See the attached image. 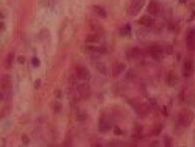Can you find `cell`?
I'll list each match as a JSON object with an SVG mask.
<instances>
[{
	"mask_svg": "<svg viewBox=\"0 0 195 147\" xmlns=\"http://www.w3.org/2000/svg\"><path fill=\"white\" fill-rule=\"evenodd\" d=\"M13 59H14V53H10V55L6 57V67H11Z\"/></svg>",
	"mask_w": 195,
	"mask_h": 147,
	"instance_id": "obj_21",
	"label": "cell"
},
{
	"mask_svg": "<svg viewBox=\"0 0 195 147\" xmlns=\"http://www.w3.org/2000/svg\"><path fill=\"white\" fill-rule=\"evenodd\" d=\"M148 53H150V57L153 59H156V61H161L162 57H164V53H166V50L161 47V45H158V44H153L148 47Z\"/></svg>",
	"mask_w": 195,
	"mask_h": 147,
	"instance_id": "obj_1",
	"label": "cell"
},
{
	"mask_svg": "<svg viewBox=\"0 0 195 147\" xmlns=\"http://www.w3.org/2000/svg\"><path fill=\"white\" fill-rule=\"evenodd\" d=\"M140 55H142V52H140L139 49H130L128 52H126V57H128V59H136V58H139Z\"/></svg>",
	"mask_w": 195,
	"mask_h": 147,
	"instance_id": "obj_12",
	"label": "cell"
},
{
	"mask_svg": "<svg viewBox=\"0 0 195 147\" xmlns=\"http://www.w3.org/2000/svg\"><path fill=\"white\" fill-rule=\"evenodd\" d=\"M111 128H112L111 124L106 122V121H102L100 124H98V131H100V133H106V131H109Z\"/></svg>",
	"mask_w": 195,
	"mask_h": 147,
	"instance_id": "obj_13",
	"label": "cell"
},
{
	"mask_svg": "<svg viewBox=\"0 0 195 147\" xmlns=\"http://www.w3.org/2000/svg\"><path fill=\"white\" fill-rule=\"evenodd\" d=\"M147 11H148L150 16H158L159 14V5H158V2L152 0V2L148 3V6H147Z\"/></svg>",
	"mask_w": 195,
	"mask_h": 147,
	"instance_id": "obj_9",
	"label": "cell"
},
{
	"mask_svg": "<svg viewBox=\"0 0 195 147\" xmlns=\"http://www.w3.org/2000/svg\"><path fill=\"white\" fill-rule=\"evenodd\" d=\"M167 83H169V86H175L176 83H178V77H176V74H173V72H170V74H169Z\"/></svg>",
	"mask_w": 195,
	"mask_h": 147,
	"instance_id": "obj_17",
	"label": "cell"
},
{
	"mask_svg": "<svg viewBox=\"0 0 195 147\" xmlns=\"http://www.w3.org/2000/svg\"><path fill=\"white\" fill-rule=\"evenodd\" d=\"M194 69H195V66H194V61H192V59H187V61H184L183 75H184V77H190V75L194 74Z\"/></svg>",
	"mask_w": 195,
	"mask_h": 147,
	"instance_id": "obj_8",
	"label": "cell"
},
{
	"mask_svg": "<svg viewBox=\"0 0 195 147\" xmlns=\"http://www.w3.org/2000/svg\"><path fill=\"white\" fill-rule=\"evenodd\" d=\"M75 74H76V77H78L80 80H89L90 78V74H89V71L86 67H83V66H78L75 69Z\"/></svg>",
	"mask_w": 195,
	"mask_h": 147,
	"instance_id": "obj_7",
	"label": "cell"
},
{
	"mask_svg": "<svg viewBox=\"0 0 195 147\" xmlns=\"http://www.w3.org/2000/svg\"><path fill=\"white\" fill-rule=\"evenodd\" d=\"M61 95H62V94H61V91H56V97H58V99H61Z\"/></svg>",
	"mask_w": 195,
	"mask_h": 147,
	"instance_id": "obj_31",
	"label": "cell"
},
{
	"mask_svg": "<svg viewBox=\"0 0 195 147\" xmlns=\"http://www.w3.org/2000/svg\"><path fill=\"white\" fill-rule=\"evenodd\" d=\"M86 117H88V114H86L84 111H78V113H76V121L83 122V121H86Z\"/></svg>",
	"mask_w": 195,
	"mask_h": 147,
	"instance_id": "obj_20",
	"label": "cell"
},
{
	"mask_svg": "<svg viewBox=\"0 0 195 147\" xmlns=\"http://www.w3.org/2000/svg\"><path fill=\"white\" fill-rule=\"evenodd\" d=\"M126 69V66H125V63H117L116 66H114V69H112V75L114 77H119L122 72H123Z\"/></svg>",
	"mask_w": 195,
	"mask_h": 147,
	"instance_id": "obj_11",
	"label": "cell"
},
{
	"mask_svg": "<svg viewBox=\"0 0 195 147\" xmlns=\"http://www.w3.org/2000/svg\"><path fill=\"white\" fill-rule=\"evenodd\" d=\"M164 144H166L167 147L172 146V138H170V136H166V138H164Z\"/></svg>",
	"mask_w": 195,
	"mask_h": 147,
	"instance_id": "obj_23",
	"label": "cell"
},
{
	"mask_svg": "<svg viewBox=\"0 0 195 147\" xmlns=\"http://www.w3.org/2000/svg\"><path fill=\"white\" fill-rule=\"evenodd\" d=\"M31 64H33L34 67H39V66H41V61H39V58H36V57H34L33 59H31Z\"/></svg>",
	"mask_w": 195,
	"mask_h": 147,
	"instance_id": "obj_22",
	"label": "cell"
},
{
	"mask_svg": "<svg viewBox=\"0 0 195 147\" xmlns=\"http://www.w3.org/2000/svg\"><path fill=\"white\" fill-rule=\"evenodd\" d=\"M194 122V113L192 111H181L178 116V124L183 127H189Z\"/></svg>",
	"mask_w": 195,
	"mask_h": 147,
	"instance_id": "obj_2",
	"label": "cell"
},
{
	"mask_svg": "<svg viewBox=\"0 0 195 147\" xmlns=\"http://www.w3.org/2000/svg\"><path fill=\"white\" fill-rule=\"evenodd\" d=\"M28 142H30V138L27 135H24V136H22V144H28Z\"/></svg>",
	"mask_w": 195,
	"mask_h": 147,
	"instance_id": "obj_24",
	"label": "cell"
},
{
	"mask_svg": "<svg viewBox=\"0 0 195 147\" xmlns=\"http://www.w3.org/2000/svg\"><path fill=\"white\" fill-rule=\"evenodd\" d=\"M92 10H94V13H95L97 16L106 17V10H105V8H102V6H98V5H94V6H92Z\"/></svg>",
	"mask_w": 195,
	"mask_h": 147,
	"instance_id": "obj_16",
	"label": "cell"
},
{
	"mask_svg": "<svg viewBox=\"0 0 195 147\" xmlns=\"http://www.w3.org/2000/svg\"><path fill=\"white\" fill-rule=\"evenodd\" d=\"M55 111H56V113H60V111H61V105H60V103H56V105H55Z\"/></svg>",
	"mask_w": 195,
	"mask_h": 147,
	"instance_id": "obj_26",
	"label": "cell"
},
{
	"mask_svg": "<svg viewBox=\"0 0 195 147\" xmlns=\"http://www.w3.org/2000/svg\"><path fill=\"white\" fill-rule=\"evenodd\" d=\"M76 93H78V95L81 99H86V97H89L90 95V88H89V85H86V83H81L76 86Z\"/></svg>",
	"mask_w": 195,
	"mask_h": 147,
	"instance_id": "obj_6",
	"label": "cell"
},
{
	"mask_svg": "<svg viewBox=\"0 0 195 147\" xmlns=\"http://www.w3.org/2000/svg\"><path fill=\"white\" fill-rule=\"evenodd\" d=\"M109 146H125V144H123V142H120V141H111Z\"/></svg>",
	"mask_w": 195,
	"mask_h": 147,
	"instance_id": "obj_25",
	"label": "cell"
},
{
	"mask_svg": "<svg viewBox=\"0 0 195 147\" xmlns=\"http://www.w3.org/2000/svg\"><path fill=\"white\" fill-rule=\"evenodd\" d=\"M130 103L133 105V107H134V110L137 111V114H139V116H142V117L148 116V113L152 111L150 105H147V103H134L133 100H130Z\"/></svg>",
	"mask_w": 195,
	"mask_h": 147,
	"instance_id": "obj_3",
	"label": "cell"
},
{
	"mask_svg": "<svg viewBox=\"0 0 195 147\" xmlns=\"http://www.w3.org/2000/svg\"><path fill=\"white\" fill-rule=\"evenodd\" d=\"M17 61H19L20 64H24L25 63V57H19V58H17Z\"/></svg>",
	"mask_w": 195,
	"mask_h": 147,
	"instance_id": "obj_27",
	"label": "cell"
},
{
	"mask_svg": "<svg viewBox=\"0 0 195 147\" xmlns=\"http://www.w3.org/2000/svg\"><path fill=\"white\" fill-rule=\"evenodd\" d=\"M10 85H11L10 75H3V78H2V83H0V88H2V91H6L8 88H10Z\"/></svg>",
	"mask_w": 195,
	"mask_h": 147,
	"instance_id": "obj_14",
	"label": "cell"
},
{
	"mask_svg": "<svg viewBox=\"0 0 195 147\" xmlns=\"http://www.w3.org/2000/svg\"><path fill=\"white\" fill-rule=\"evenodd\" d=\"M39 86H41V80H36L34 81V88H39Z\"/></svg>",
	"mask_w": 195,
	"mask_h": 147,
	"instance_id": "obj_29",
	"label": "cell"
},
{
	"mask_svg": "<svg viewBox=\"0 0 195 147\" xmlns=\"http://www.w3.org/2000/svg\"><path fill=\"white\" fill-rule=\"evenodd\" d=\"M186 47H187L189 52H194L195 50V28L190 30L187 33V38H186Z\"/></svg>",
	"mask_w": 195,
	"mask_h": 147,
	"instance_id": "obj_5",
	"label": "cell"
},
{
	"mask_svg": "<svg viewBox=\"0 0 195 147\" xmlns=\"http://www.w3.org/2000/svg\"><path fill=\"white\" fill-rule=\"evenodd\" d=\"M94 67L97 69V71L100 72L102 75H106V72H108V71H106V66H105L103 63H100V61H94Z\"/></svg>",
	"mask_w": 195,
	"mask_h": 147,
	"instance_id": "obj_15",
	"label": "cell"
},
{
	"mask_svg": "<svg viewBox=\"0 0 195 147\" xmlns=\"http://www.w3.org/2000/svg\"><path fill=\"white\" fill-rule=\"evenodd\" d=\"M97 41H98L97 35H89L88 38H86V42H88V44H94V42H97Z\"/></svg>",
	"mask_w": 195,
	"mask_h": 147,
	"instance_id": "obj_19",
	"label": "cell"
},
{
	"mask_svg": "<svg viewBox=\"0 0 195 147\" xmlns=\"http://www.w3.org/2000/svg\"><path fill=\"white\" fill-rule=\"evenodd\" d=\"M162 114H164V116H167V114H169V113H167V108H166V107L162 108Z\"/></svg>",
	"mask_w": 195,
	"mask_h": 147,
	"instance_id": "obj_30",
	"label": "cell"
},
{
	"mask_svg": "<svg viewBox=\"0 0 195 147\" xmlns=\"http://www.w3.org/2000/svg\"><path fill=\"white\" fill-rule=\"evenodd\" d=\"M120 35H122V36H130V35H131V27H130V25H125L123 28L120 30Z\"/></svg>",
	"mask_w": 195,
	"mask_h": 147,
	"instance_id": "obj_18",
	"label": "cell"
},
{
	"mask_svg": "<svg viewBox=\"0 0 195 147\" xmlns=\"http://www.w3.org/2000/svg\"><path fill=\"white\" fill-rule=\"evenodd\" d=\"M139 25H144V27H152L153 25V16H142L139 19Z\"/></svg>",
	"mask_w": 195,
	"mask_h": 147,
	"instance_id": "obj_10",
	"label": "cell"
},
{
	"mask_svg": "<svg viewBox=\"0 0 195 147\" xmlns=\"http://www.w3.org/2000/svg\"><path fill=\"white\" fill-rule=\"evenodd\" d=\"M142 6H144V0H133L131 5L128 6V14L130 16H136L140 10H142Z\"/></svg>",
	"mask_w": 195,
	"mask_h": 147,
	"instance_id": "obj_4",
	"label": "cell"
},
{
	"mask_svg": "<svg viewBox=\"0 0 195 147\" xmlns=\"http://www.w3.org/2000/svg\"><path fill=\"white\" fill-rule=\"evenodd\" d=\"M114 133H116V135H122V130H120V128H114Z\"/></svg>",
	"mask_w": 195,
	"mask_h": 147,
	"instance_id": "obj_28",
	"label": "cell"
}]
</instances>
